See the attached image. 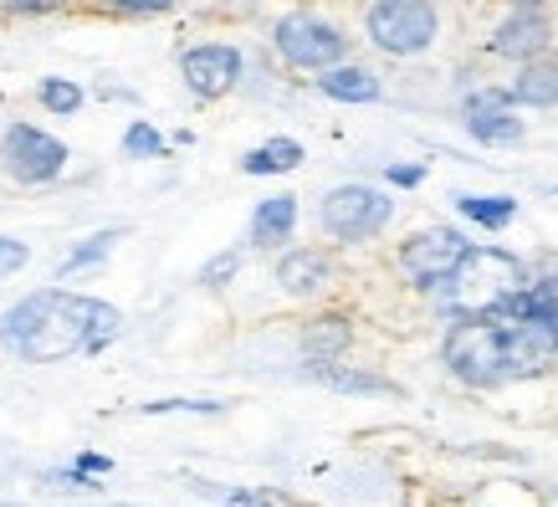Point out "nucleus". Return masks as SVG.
<instances>
[{
	"label": "nucleus",
	"instance_id": "nucleus-1",
	"mask_svg": "<svg viewBox=\"0 0 558 507\" xmlns=\"http://www.w3.org/2000/svg\"><path fill=\"white\" fill-rule=\"evenodd\" d=\"M119 307L98 303V298H77V292L47 288L21 298L5 318H0V343L16 349L32 364H57L72 354H93L119 334Z\"/></svg>",
	"mask_w": 558,
	"mask_h": 507
},
{
	"label": "nucleus",
	"instance_id": "nucleus-2",
	"mask_svg": "<svg viewBox=\"0 0 558 507\" xmlns=\"http://www.w3.org/2000/svg\"><path fill=\"white\" fill-rule=\"evenodd\" d=\"M558 354V307L533 318H466L446 338V364L472 385H502L518 374L548 370Z\"/></svg>",
	"mask_w": 558,
	"mask_h": 507
},
{
	"label": "nucleus",
	"instance_id": "nucleus-3",
	"mask_svg": "<svg viewBox=\"0 0 558 507\" xmlns=\"http://www.w3.org/2000/svg\"><path fill=\"white\" fill-rule=\"evenodd\" d=\"M518 292H523V267L492 246H472V256L451 277V307H461L466 318H492Z\"/></svg>",
	"mask_w": 558,
	"mask_h": 507
},
{
	"label": "nucleus",
	"instance_id": "nucleus-4",
	"mask_svg": "<svg viewBox=\"0 0 558 507\" xmlns=\"http://www.w3.org/2000/svg\"><path fill=\"white\" fill-rule=\"evenodd\" d=\"M323 231L339 241H364L374 231H385L389 216H395V205L389 195H379L374 185H339L323 195Z\"/></svg>",
	"mask_w": 558,
	"mask_h": 507
},
{
	"label": "nucleus",
	"instance_id": "nucleus-5",
	"mask_svg": "<svg viewBox=\"0 0 558 507\" xmlns=\"http://www.w3.org/2000/svg\"><path fill=\"white\" fill-rule=\"evenodd\" d=\"M364 21H369L374 47L389 57H415L436 41V11L421 0H379V5H369Z\"/></svg>",
	"mask_w": 558,
	"mask_h": 507
},
{
	"label": "nucleus",
	"instance_id": "nucleus-6",
	"mask_svg": "<svg viewBox=\"0 0 558 507\" xmlns=\"http://www.w3.org/2000/svg\"><path fill=\"white\" fill-rule=\"evenodd\" d=\"M0 165L21 185H47V180H57L68 169V144L32 129V123H11L5 138H0Z\"/></svg>",
	"mask_w": 558,
	"mask_h": 507
},
{
	"label": "nucleus",
	"instance_id": "nucleus-7",
	"mask_svg": "<svg viewBox=\"0 0 558 507\" xmlns=\"http://www.w3.org/2000/svg\"><path fill=\"white\" fill-rule=\"evenodd\" d=\"M277 51L288 57L292 68H307V72H328L343 62V51H349V36L339 32V26H328V21L318 16H282L277 21Z\"/></svg>",
	"mask_w": 558,
	"mask_h": 507
},
{
	"label": "nucleus",
	"instance_id": "nucleus-8",
	"mask_svg": "<svg viewBox=\"0 0 558 507\" xmlns=\"http://www.w3.org/2000/svg\"><path fill=\"white\" fill-rule=\"evenodd\" d=\"M472 256V241H461L451 226H436V231H421L400 246V267L405 277H415L421 288H436V282H451L461 271V262Z\"/></svg>",
	"mask_w": 558,
	"mask_h": 507
},
{
	"label": "nucleus",
	"instance_id": "nucleus-9",
	"mask_svg": "<svg viewBox=\"0 0 558 507\" xmlns=\"http://www.w3.org/2000/svg\"><path fill=\"white\" fill-rule=\"evenodd\" d=\"M180 72H185V83L195 98H220V93H231L241 77V51L226 47V41H205V47H190L180 57Z\"/></svg>",
	"mask_w": 558,
	"mask_h": 507
},
{
	"label": "nucleus",
	"instance_id": "nucleus-10",
	"mask_svg": "<svg viewBox=\"0 0 558 507\" xmlns=\"http://www.w3.org/2000/svg\"><path fill=\"white\" fill-rule=\"evenodd\" d=\"M461 123H466L472 138H482V144H512V138H523V123L512 119L508 93H472L466 108H461Z\"/></svg>",
	"mask_w": 558,
	"mask_h": 507
},
{
	"label": "nucleus",
	"instance_id": "nucleus-11",
	"mask_svg": "<svg viewBox=\"0 0 558 507\" xmlns=\"http://www.w3.org/2000/svg\"><path fill=\"white\" fill-rule=\"evenodd\" d=\"M548 41H554L548 16H543V11H518V16H508L502 26H497L492 51H497V57H538Z\"/></svg>",
	"mask_w": 558,
	"mask_h": 507
},
{
	"label": "nucleus",
	"instance_id": "nucleus-12",
	"mask_svg": "<svg viewBox=\"0 0 558 507\" xmlns=\"http://www.w3.org/2000/svg\"><path fill=\"white\" fill-rule=\"evenodd\" d=\"M277 282H282V292H292V298L323 292L328 282H333V262H328L323 252H288L282 262H277Z\"/></svg>",
	"mask_w": 558,
	"mask_h": 507
},
{
	"label": "nucleus",
	"instance_id": "nucleus-13",
	"mask_svg": "<svg viewBox=\"0 0 558 507\" xmlns=\"http://www.w3.org/2000/svg\"><path fill=\"white\" fill-rule=\"evenodd\" d=\"M292 226H298V201H292V195H271V201L256 205L252 241L256 246H277V241L292 237Z\"/></svg>",
	"mask_w": 558,
	"mask_h": 507
},
{
	"label": "nucleus",
	"instance_id": "nucleus-14",
	"mask_svg": "<svg viewBox=\"0 0 558 507\" xmlns=\"http://www.w3.org/2000/svg\"><path fill=\"white\" fill-rule=\"evenodd\" d=\"M318 87L328 93V98H339V102H374L379 98V77H374L369 68H328L318 77Z\"/></svg>",
	"mask_w": 558,
	"mask_h": 507
},
{
	"label": "nucleus",
	"instance_id": "nucleus-15",
	"mask_svg": "<svg viewBox=\"0 0 558 507\" xmlns=\"http://www.w3.org/2000/svg\"><path fill=\"white\" fill-rule=\"evenodd\" d=\"M298 165H303V144H298V138H267L262 149H252L241 159L246 174H288V169H298Z\"/></svg>",
	"mask_w": 558,
	"mask_h": 507
},
{
	"label": "nucleus",
	"instance_id": "nucleus-16",
	"mask_svg": "<svg viewBox=\"0 0 558 507\" xmlns=\"http://www.w3.org/2000/svg\"><path fill=\"white\" fill-rule=\"evenodd\" d=\"M512 98H518V102H533V108H548V102H558V68H548V62L527 68L523 77L512 83Z\"/></svg>",
	"mask_w": 558,
	"mask_h": 507
},
{
	"label": "nucleus",
	"instance_id": "nucleus-17",
	"mask_svg": "<svg viewBox=\"0 0 558 507\" xmlns=\"http://www.w3.org/2000/svg\"><path fill=\"white\" fill-rule=\"evenodd\" d=\"M461 216H472L476 226H508L518 216V201H502V195H461Z\"/></svg>",
	"mask_w": 558,
	"mask_h": 507
},
{
	"label": "nucleus",
	"instance_id": "nucleus-18",
	"mask_svg": "<svg viewBox=\"0 0 558 507\" xmlns=\"http://www.w3.org/2000/svg\"><path fill=\"white\" fill-rule=\"evenodd\" d=\"M303 349L313 359H328V354H339V349H349V323L343 318H318L303 334Z\"/></svg>",
	"mask_w": 558,
	"mask_h": 507
},
{
	"label": "nucleus",
	"instance_id": "nucleus-19",
	"mask_svg": "<svg viewBox=\"0 0 558 507\" xmlns=\"http://www.w3.org/2000/svg\"><path fill=\"white\" fill-rule=\"evenodd\" d=\"M36 98L47 102L51 113H77L83 108V87L68 83V77H47V83L36 87Z\"/></svg>",
	"mask_w": 558,
	"mask_h": 507
},
{
	"label": "nucleus",
	"instance_id": "nucleus-20",
	"mask_svg": "<svg viewBox=\"0 0 558 507\" xmlns=\"http://www.w3.org/2000/svg\"><path fill=\"white\" fill-rule=\"evenodd\" d=\"M123 231H102V237H93L87 246H77V252L62 262V271H77V267H93V262H102V256L113 252V241H119Z\"/></svg>",
	"mask_w": 558,
	"mask_h": 507
},
{
	"label": "nucleus",
	"instance_id": "nucleus-21",
	"mask_svg": "<svg viewBox=\"0 0 558 507\" xmlns=\"http://www.w3.org/2000/svg\"><path fill=\"white\" fill-rule=\"evenodd\" d=\"M159 149H165V138L154 134L149 123H134V129L123 134V154H129V159H154Z\"/></svg>",
	"mask_w": 558,
	"mask_h": 507
},
{
	"label": "nucleus",
	"instance_id": "nucleus-22",
	"mask_svg": "<svg viewBox=\"0 0 558 507\" xmlns=\"http://www.w3.org/2000/svg\"><path fill=\"white\" fill-rule=\"evenodd\" d=\"M26 246H21V241H11V237H0V282H5V277H16L21 267H26Z\"/></svg>",
	"mask_w": 558,
	"mask_h": 507
},
{
	"label": "nucleus",
	"instance_id": "nucleus-23",
	"mask_svg": "<svg viewBox=\"0 0 558 507\" xmlns=\"http://www.w3.org/2000/svg\"><path fill=\"white\" fill-rule=\"evenodd\" d=\"M149 415H165V410H195V415H216V400H154V406H144Z\"/></svg>",
	"mask_w": 558,
	"mask_h": 507
},
{
	"label": "nucleus",
	"instance_id": "nucleus-24",
	"mask_svg": "<svg viewBox=\"0 0 558 507\" xmlns=\"http://www.w3.org/2000/svg\"><path fill=\"white\" fill-rule=\"evenodd\" d=\"M226 277H236V252H226V256H216V262H205V271H201V282H210V288H220Z\"/></svg>",
	"mask_w": 558,
	"mask_h": 507
},
{
	"label": "nucleus",
	"instance_id": "nucleus-25",
	"mask_svg": "<svg viewBox=\"0 0 558 507\" xmlns=\"http://www.w3.org/2000/svg\"><path fill=\"white\" fill-rule=\"evenodd\" d=\"M323 379L339 389H385L379 379H369V374H343V370H323Z\"/></svg>",
	"mask_w": 558,
	"mask_h": 507
},
{
	"label": "nucleus",
	"instance_id": "nucleus-26",
	"mask_svg": "<svg viewBox=\"0 0 558 507\" xmlns=\"http://www.w3.org/2000/svg\"><path fill=\"white\" fill-rule=\"evenodd\" d=\"M389 180H395V185H421V169H415V165H395V169H389Z\"/></svg>",
	"mask_w": 558,
	"mask_h": 507
},
{
	"label": "nucleus",
	"instance_id": "nucleus-27",
	"mask_svg": "<svg viewBox=\"0 0 558 507\" xmlns=\"http://www.w3.org/2000/svg\"><path fill=\"white\" fill-rule=\"evenodd\" d=\"M108 472V457H77V476H102Z\"/></svg>",
	"mask_w": 558,
	"mask_h": 507
},
{
	"label": "nucleus",
	"instance_id": "nucleus-28",
	"mask_svg": "<svg viewBox=\"0 0 558 507\" xmlns=\"http://www.w3.org/2000/svg\"><path fill=\"white\" fill-rule=\"evenodd\" d=\"M231 503H241V507H271V503H262V497H252V492H231Z\"/></svg>",
	"mask_w": 558,
	"mask_h": 507
}]
</instances>
